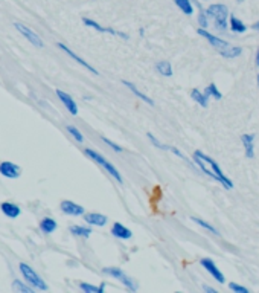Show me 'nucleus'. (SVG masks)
Here are the masks:
<instances>
[{"label":"nucleus","instance_id":"f257e3e1","mask_svg":"<svg viewBox=\"0 0 259 293\" xmlns=\"http://www.w3.org/2000/svg\"><path fill=\"white\" fill-rule=\"evenodd\" d=\"M194 164L203 171V174H206L209 179L221 183L226 189H232L233 188V182L223 173L221 166L215 161H213L210 156H207L203 151L197 150V151H194Z\"/></svg>","mask_w":259,"mask_h":293},{"label":"nucleus","instance_id":"f03ea898","mask_svg":"<svg viewBox=\"0 0 259 293\" xmlns=\"http://www.w3.org/2000/svg\"><path fill=\"white\" fill-rule=\"evenodd\" d=\"M198 36L205 38L210 46L215 49L221 57L224 58H229V60H233V58H238L240 55L242 54V48L240 46H233V44H230L227 40H224L218 36H215V34L209 32L207 29H198Z\"/></svg>","mask_w":259,"mask_h":293},{"label":"nucleus","instance_id":"7ed1b4c3","mask_svg":"<svg viewBox=\"0 0 259 293\" xmlns=\"http://www.w3.org/2000/svg\"><path fill=\"white\" fill-rule=\"evenodd\" d=\"M209 18L213 21V26L217 31L224 32L229 29V8L224 3H212L206 8Z\"/></svg>","mask_w":259,"mask_h":293},{"label":"nucleus","instance_id":"20e7f679","mask_svg":"<svg viewBox=\"0 0 259 293\" xmlns=\"http://www.w3.org/2000/svg\"><path fill=\"white\" fill-rule=\"evenodd\" d=\"M84 153H86V156L88 157V159H92L95 164H98L101 168H103L104 171H107L111 177H113L118 183H122L123 180H122V174H121V171L118 170V168L111 164L108 159H105V157L103 156V154H99L98 151H95V150H92V148H86L84 150Z\"/></svg>","mask_w":259,"mask_h":293},{"label":"nucleus","instance_id":"39448f33","mask_svg":"<svg viewBox=\"0 0 259 293\" xmlns=\"http://www.w3.org/2000/svg\"><path fill=\"white\" fill-rule=\"evenodd\" d=\"M21 275H23V278L26 279V283L31 284L34 289H38V290H48V284L44 283L43 278L34 270L31 266H28L26 263H20L18 266Z\"/></svg>","mask_w":259,"mask_h":293},{"label":"nucleus","instance_id":"423d86ee","mask_svg":"<svg viewBox=\"0 0 259 293\" xmlns=\"http://www.w3.org/2000/svg\"><path fill=\"white\" fill-rule=\"evenodd\" d=\"M103 272H104L105 275L111 276V278L118 279L119 283L125 286L130 292H136V290H138V283H136V279H133L131 276H128L125 272H123L122 269H119V267H104V269H103Z\"/></svg>","mask_w":259,"mask_h":293},{"label":"nucleus","instance_id":"0eeeda50","mask_svg":"<svg viewBox=\"0 0 259 293\" xmlns=\"http://www.w3.org/2000/svg\"><path fill=\"white\" fill-rule=\"evenodd\" d=\"M200 264L215 281H218V283H221V284L226 283V276H224V274L221 272V269L215 264V261H213L212 258H201Z\"/></svg>","mask_w":259,"mask_h":293},{"label":"nucleus","instance_id":"6e6552de","mask_svg":"<svg viewBox=\"0 0 259 293\" xmlns=\"http://www.w3.org/2000/svg\"><path fill=\"white\" fill-rule=\"evenodd\" d=\"M83 23H84L87 28H92V29L98 31V32H101V34H111V36H116V37H119V38H125V40L128 38L127 34H123V32L115 31V29H111V28H107V26L99 25L98 21H95V20H92V18L84 17V18H83Z\"/></svg>","mask_w":259,"mask_h":293},{"label":"nucleus","instance_id":"1a4fd4ad","mask_svg":"<svg viewBox=\"0 0 259 293\" xmlns=\"http://www.w3.org/2000/svg\"><path fill=\"white\" fill-rule=\"evenodd\" d=\"M14 28L23 36L29 43H32V46H35V48H43L44 44H43V40L37 36L35 32H34L32 29H29L28 26H25V25H21V23H14Z\"/></svg>","mask_w":259,"mask_h":293},{"label":"nucleus","instance_id":"9d476101","mask_svg":"<svg viewBox=\"0 0 259 293\" xmlns=\"http://www.w3.org/2000/svg\"><path fill=\"white\" fill-rule=\"evenodd\" d=\"M58 48H60V49H61L63 52H66L67 55H69V57H70L72 60H75V61L78 63V64H81V66L84 67V69H87V71H88L90 73H93V75H98V73H99V72H98V71L95 69V67H93L92 64H90V63H87V61H86L84 58H81L80 55H76V54H75V52H73V51H72V49H70L69 46H66L64 43H58Z\"/></svg>","mask_w":259,"mask_h":293},{"label":"nucleus","instance_id":"9b49d317","mask_svg":"<svg viewBox=\"0 0 259 293\" xmlns=\"http://www.w3.org/2000/svg\"><path fill=\"white\" fill-rule=\"evenodd\" d=\"M61 211L64 214H67V216H73V217H78V216H84L86 214V209L84 206L75 203V201L72 200H63L61 205H60Z\"/></svg>","mask_w":259,"mask_h":293},{"label":"nucleus","instance_id":"f8f14e48","mask_svg":"<svg viewBox=\"0 0 259 293\" xmlns=\"http://www.w3.org/2000/svg\"><path fill=\"white\" fill-rule=\"evenodd\" d=\"M0 174H2L3 177H8V179H17L21 174V168L13 162L5 161V162L0 164Z\"/></svg>","mask_w":259,"mask_h":293},{"label":"nucleus","instance_id":"ddd939ff","mask_svg":"<svg viewBox=\"0 0 259 293\" xmlns=\"http://www.w3.org/2000/svg\"><path fill=\"white\" fill-rule=\"evenodd\" d=\"M255 141H256V134L253 133H245L241 136V142H242L247 159H253L255 157Z\"/></svg>","mask_w":259,"mask_h":293},{"label":"nucleus","instance_id":"4468645a","mask_svg":"<svg viewBox=\"0 0 259 293\" xmlns=\"http://www.w3.org/2000/svg\"><path fill=\"white\" fill-rule=\"evenodd\" d=\"M84 220L87 224H90V226H98V228H103L107 224L108 219L107 216H104V214H99V212H87L84 214Z\"/></svg>","mask_w":259,"mask_h":293},{"label":"nucleus","instance_id":"2eb2a0df","mask_svg":"<svg viewBox=\"0 0 259 293\" xmlns=\"http://www.w3.org/2000/svg\"><path fill=\"white\" fill-rule=\"evenodd\" d=\"M57 96L60 98V101L63 103V106L69 110V113L70 115H78V106H76V103H75V99L69 95V93H66V92H63V90H57Z\"/></svg>","mask_w":259,"mask_h":293},{"label":"nucleus","instance_id":"dca6fc26","mask_svg":"<svg viewBox=\"0 0 259 293\" xmlns=\"http://www.w3.org/2000/svg\"><path fill=\"white\" fill-rule=\"evenodd\" d=\"M110 232H111V235L116 237V238H119V240H130L131 237H133L131 229L127 228V226H123V224L119 223V221L113 223V226H111Z\"/></svg>","mask_w":259,"mask_h":293},{"label":"nucleus","instance_id":"f3484780","mask_svg":"<svg viewBox=\"0 0 259 293\" xmlns=\"http://www.w3.org/2000/svg\"><path fill=\"white\" fill-rule=\"evenodd\" d=\"M122 84L125 86V87L130 90V92H131L134 96H138L139 99H142L143 103H146L148 106H154V101H153V99H151L148 95H145L140 89H138V86H136V84H133L131 81H127V80H122Z\"/></svg>","mask_w":259,"mask_h":293},{"label":"nucleus","instance_id":"a211bd4d","mask_svg":"<svg viewBox=\"0 0 259 293\" xmlns=\"http://www.w3.org/2000/svg\"><path fill=\"white\" fill-rule=\"evenodd\" d=\"M190 98H192V101H195V103L203 109H206L209 106V96L205 93V90L192 89L190 90Z\"/></svg>","mask_w":259,"mask_h":293},{"label":"nucleus","instance_id":"6ab92c4d","mask_svg":"<svg viewBox=\"0 0 259 293\" xmlns=\"http://www.w3.org/2000/svg\"><path fill=\"white\" fill-rule=\"evenodd\" d=\"M0 208H2V212L9 219H17L21 214L20 208L16 203H11V201H3V203L0 205Z\"/></svg>","mask_w":259,"mask_h":293},{"label":"nucleus","instance_id":"aec40b11","mask_svg":"<svg viewBox=\"0 0 259 293\" xmlns=\"http://www.w3.org/2000/svg\"><path fill=\"white\" fill-rule=\"evenodd\" d=\"M229 29L233 34H244L247 31V25L244 23L241 18L235 17V16H230L229 17Z\"/></svg>","mask_w":259,"mask_h":293},{"label":"nucleus","instance_id":"412c9836","mask_svg":"<svg viewBox=\"0 0 259 293\" xmlns=\"http://www.w3.org/2000/svg\"><path fill=\"white\" fill-rule=\"evenodd\" d=\"M155 71L159 72L162 76H173V64L166 60H162V61H157L155 63Z\"/></svg>","mask_w":259,"mask_h":293},{"label":"nucleus","instance_id":"4be33fe9","mask_svg":"<svg viewBox=\"0 0 259 293\" xmlns=\"http://www.w3.org/2000/svg\"><path fill=\"white\" fill-rule=\"evenodd\" d=\"M57 228H58L57 221H55L53 219H51V217H44L40 221V229L44 234H52V232H55V229H57Z\"/></svg>","mask_w":259,"mask_h":293},{"label":"nucleus","instance_id":"5701e85b","mask_svg":"<svg viewBox=\"0 0 259 293\" xmlns=\"http://www.w3.org/2000/svg\"><path fill=\"white\" fill-rule=\"evenodd\" d=\"M174 3L183 14H186V16H192L194 14V5H192L190 0H174Z\"/></svg>","mask_w":259,"mask_h":293},{"label":"nucleus","instance_id":"b1692460","mask_svg":"<svg viewBox=\"0 0 259 293\" xmlns=\"http://www.w3.org/2000/svg\"><path fill=\"white\" fill-rule=\"evenodd\" d=\"M70 232L75 237H81V238H88L92 235V228H87V226H80V224H75V226L70 228Z\"/></svg>","mask_w":259,"mask_h":293},{"label":"nucleus","instance_id":"393cba45","mask_svg":"<svg viewBox=\"0 0 259 293\" xmlns=\"http://www.w3.org/2000/svg\"><path fill=\"white\" fill-rule=\"evenodd\" d=\"M197 6H198V9H200V13H198V16H197V23L200 25L201 29H207V28H209V16H207V13H206V9H203L200 3H197Z\"/></svg>","mask_w":259,"mask_h":293},{"label":"nucleus","instance_id":"a878e982","mask_svg":"<svg viewBox=\"0 0 259 293\" xmlns=\"http://www.w3.org/2000/svg\"><path fill=\"white\" fill-rule=\"evenodd\" d=\"M205 93L209 96V98H213V99H221L223 98V93H221V90L217 87V84L215 83H210L206 89H205Z\"/></svg>","mask_w":259,"mask_h":293},{"label":"nucleus","instance_id":"bb28decb","mask_svg":"<svg viewBox=\"0 0 259 293\" xmlns=\"http://www.w3.org/2000/svg\"><path fill=\"white\" fill-rule=\"evenodd\" d=\"M80 289L84 293H104L105 286L101 284V286H93V284H88V283H80Z\"/></svg>","mask_w":259,"mask_h":293},{"label":"nucleus","instance_id":"cd10ccee","mask_svg":"<svg viewBox=\"0 0 259 293\" xmlns=\"http://www.w3.org/2000/svg\"><path fill=\"white\" fill-rule=\"evenodd\" d=\"M192 220L198 224V226H201L203 229H206V231H209V232H212L213 235H220V232H218V229L213 226V224H210L209 221H206V220H203V219H200V217H192Z\"/></svg>","mask_w":259,"mask_h":293},{"label":"nucleus","instance_id":"c85d7f7f","mask_svg":"<svg viewBox=\"0 0 259 293\" xmlns=\"http://www.w3.org/2000/svg\"><path fill=\"white\" fill-rule=\"evenodd\" d=\"M13 289L16 290V292H23V293H32L34 292V287L29 284V286H25L23 283H20L18 279H16L14 283H13Z\"/></svg>","mask_w":259,"mask_h":293},{"label":"nucleus","instance_id":"c756f323","mask_svg":"<svg viewBox=\"0 0 259 293\" xmlns=\"http://www.w3.org/2000/svg\"><path fill=\"white\" fill-rule=\"evenodd\" d=\"M146 136H148V139H150V142L155 146V148H160V150H170V145H165V144H162L159 139H157L153 133H148L146 134Z\"/></svg>","mask_w":259,"mask_h":293},{"label":"nucleus","instance_id":"7c9ffc66","mask_svg":"<svg viewBox=\"0 0 259 293\" xmlns=\"http://www.w3.org/2000/svg\"><path fill=\"white\" fill-rule=\"evenodd\" d=\"M67 131H69L72 136L75 138V141L76 142H84V136H83V133L78 130L75 126H67Z\"/></svg>","mask_w":259,"mask_h":293},{"label":"nucleus","instance_id":"2f4dec72","mask_svg":"<svg viewBox=\"0 0 259 293\" xmlns=\"http://www.w3.org/2000/svg\"><path fill=\"white\" fill-rule=\"evenodd\" d=\"M229 289H230L233 293H249V289H247L245 286L238 284V283H230V284H229Z\"/></svg>","mask_w":259,"mask_h":293},{"label":"nucleus","instance_id":"473e14b6","mask_svg":"<svg viewBox=\"0 0 259 293\" xmlns=\"http://www.w3.org/2000/svg\"><path fill=\"white\" fill-rule=\"evenodd\" d=\"M103 141H104L108 146H111V150H115L116 153H122V151H123V148H122L121 145H118V144L113 142V141H110L108 138H103Z\"/></svg>","mask_w":259,"mask_h":293},{"label":"nucleus","instance_id":"72a5a7b5","mask_svg":"<svg viewBox=\"0 0 259 293\" xmlns=\"http://www.w3.org/2000/svg\"><path fill=\"white\" fill-rule=\"evenodd\" d=\"M203 290L205 292H207V293H217V289H213V287H210V286H203Z\"/></svg>","mask_w":259,"mask_h":293},{"label":"nucleus","instance_id":"f704fd0d","mask_svg":"<svg viewBox=\"0 0 259 293\" xmlns=\"http://www.w3.org/2000/svg\"><path fill=\"white\" fill-rule=\"evenodd\" d=\"M256 66L259 67V48H258V51H256Z\"/></svg>","mask_w":259,"mask_h":293},{"label":"nucleus","instance_id":"c9c22d12","mask_svg":"<svg viewBox=\"0 0 259 293\" xmlns=\"http://www.w3.org/2000/svg\"><path fill=\"white\" fill-rule=\"evenodd\" d=\"M252 28H253L255 31H259V21H258V23H255V25H253Z\"/></svg>","mask_w":259,"mask_h":293},{"label":"nucleus","instance_id":"e433bc0d","mask_svg":"<svg viewBox=\"0 0 259 293\" xmlns=\"http://www.w3.org/2000/svg\"><path fill=\"white\" fill-rule=\"evenodd\" d=\"M256 81H258V87H259V73H258V78H256Z\"/></svg>","mask_w":259,"mask_h":293},{"label":"nucleus","instance_id":"4c0bfd02","mask_svg":"<svg viewBox=\"0 0 259 293\" xmlns=\"http://www.w3.org/2000/svg\"><path fill=\"white\" fill-rule=\"evenodd\" d=\"M236 2H238V3H241V2H244V0H236Z\"/></svg>","mask_w":259,"mask_h":293},{"label":"nucleus","instance_id":"58836bf2","mask_svg":"<svg viewBox=\"0 0 259 293\" xmlns=\"http://www.w3.org/2000/svg\"><path fill=\"white\" fill-rule=\"evenodd\" d=\"M205 2H209V0H205Z\"/></svg>","mask_w":259,"mask_h":293}]
</instances>
